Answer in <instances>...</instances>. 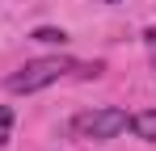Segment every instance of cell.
Instances as JSON below:
<instances>
[{
  "mask_svg": "<svg viewBox=\"0 0 156 151\" xmlns=\"http://www.w3.org/2000/svg\"><path fill=\"white\" fill-rule=\"evenodd\" d=\"M68 72H76V63L63 59V55H55V59H30L26 67H17V72L4 80V88L9 92H38V88L55 84V80H63Z\"/></svg>",
  "mask_w": 156,
  "mask_h": 151,
  "instance_id": "obj_1",
  "label": "cell"
},
{
  "mask_svg": "<svg viewBox=\"0 0 156 151\" xmlns=\"http://www.w3.org/2000/svg\"><path fill=\"white\" fill-rule=\"evenodd\" d=\"M127 126H131V118H127V109H118V105H101V109H89V113L72 118V130L80 139H93V143L122 134Z\"/></svg>",
  "mask_w": 156,
  "mask_h": 151,
  "instance_id": "obj_2",
  "label": "cell"
},
{
  "mask_svg": "<svg viewBox=\"0 0 156 151\" xmlns=\"http://www.w3.org/2000/svg\"><path fill=\"white\" fill-rule=\"evenodd\" d=\"M131 130H135L144 143H156V109H144V113H135V118H131Z\"/></svg>",
  "mask_w": 156,
  "mask_h": 151,
  "instance_id": "obj_3",
  "label": "cell"
},
{
  "mask_svg": "<svg viewBox=\"0 0 156 151\" xmlns=\"http://www.w3.org/2000/svg\"><path fill=\"white\" fill-rule=\"evenodd\" d=\"M34 42H51V46H63V42H68V34L47 25V29H34Z\"/></svg>",
  "mask_w": 156,
  "mask_h": 151,
  "instance_id": "obj_4",
  "label": "cell"
},
{
  "mask_svg": "<svg viewBox=\"0 0 156 151\" xmlns=\"http://www.w3.org/2000/svg\"><path fill=\"white\" fill-rule=\"evenodd\" d=\"M9 134H13V109H9V105H0V147L9 143Z\"/></svg>",
  "mask_w": 156,
  "mask_h": 151,
  "instance_id": "obj_5",
  "label": "cell"
},
{
  "mask_svg": "<svg viewBox=\"0 0 156 151\" xmlns=\"http://www.w3.org/2000/svg\"><path fill=\"white\" fill-rule=\"evenodd\" d=\"M144 42H148V46L156 50V25H148V29H144Z\"/></svg>",
  "mask_w": 156,
  "mask_h": 151,
  "instance_id": "obj_6",
  "label": "cell"
}]
</instances>
